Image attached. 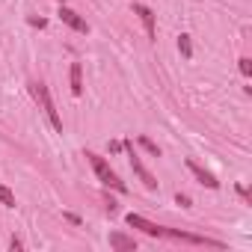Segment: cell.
Listing matches in <instances>:
<instances>
[{
  "mask_svg": "<svg viewBox=\"0 0 252 252\" xmlns=\"http://www.w3.org/2000/svg\"><path fill=\"white\" fill-rule=\"evenodd\" d=\"M86 158H89V163H92V169H95V175H98V181H101L104 187H113V190H119V193H128V184H125V181L110 169V163H107L101 155H92V152H89Z\"/></svg>",
  "mask_w": 252,
  "mask_h": 252,
  "instance_id": "obj_1",
  "label": "cell"
},
{
  "mask_svg": "<svg viewBox=\"0 0 252 252\" xmlns=\"http://www.w3.org/2000/svg\"><path fill=\"white\" fill-rule=\"evenodd\" d=\"M30 92H33V98L39 101V107L45 110L48 122L54 125V131H60V134H63V119H60V113H57V107H54V98H51L48 86H45V83H30Z\"/></svg>",
  "mask_w": 252,
  "mask_h": 252,
  "instance_id": "obj_2",
  "label": "cell"
},
{
  "mask_svg": "<svg viewBox=\"0 0 252 252\" xmlns=\"http://www.w3.org/2000/svg\"><path fill=\"white\" fill-rule=\"evenodd\" d=\"M166 237L172 240H181V243H196V246H214V249H225L222 240H214V237H205V234H190V231H178V228H163Z\"/></svg>",
  "mask_w": 252,
  "mask_h": 252,
  "instance_id": "obj_3",
  "label": "cell"
},
{
  "mask_svg": "<svg viewBox=\"0 0 252 252\" xmlns=\"http://www.w3.org/2000/svg\"><path fill=\"white\" fill-rule=\"evenodd\" d=\"M122 146H125V149H128V152H131V166H134V172L140 175V181H143V184H146L149 190H158V181H155V175H152V172H149V169L143 166V160H140V155L134 152V146H131L128 140H125Z\"/></svg>",
  "mask_w": 252,
  "mask_h": 252,
  "instance_id": "obj_4",
  "label": "cell"
},
{
  "mask_svg": "<svg viewBox=\"0 0 252 252\" xmlns=\"http://www.w3.org/2000/svg\"><path fill=\"white\" fill-rule=\"evenodd\" d=\"M125 220H128L131 228H140V231H146L149 237H163V225H155V222H149V220L140 217V214H128Z\"/></svg>",
  "mask_w": 252,
  "mask_h": 252,
  "instance_id": "obj_5",
  "label": "cell"
},
{
  "mask_svg": "<svg viewBox=\"0 0 252 252\" xmlns=\"http://www.w3.org/2000/svg\"><path fill=\"white\" fill-rule=\"evenodd\" d=\"M60 21H65V24H68L71 30H77V33H89V24H86L74 9H68V6H63V9H60Z\"/></svg>",
  "mask_w": 252,
  "mask_h": 252,
  "instance_id": "obj_6",
  "label": "cell"
},
{
  "mask_svg": "<svg viewBox=\"0 0 252 252\" xmlns=\"http://www.w3.org/2000/svg\"><path fill=\"white\" fill-rule=\"evenodd\" d=\"M187 169L193 172V178H196L199 184H205V187H211V190H217V187H220V181H217V178H214L208 169H202L196 160H187Z\"/></svg>",
  "mask_w": 252,
  "mask_h": 252,
  "instance_id": "obj_7",
  "label": "cell"
},
{
  "mask_svg": "<svg viewBox=\"0 0 252 252\" xmlns=\"http://www.w3.org/2000/svg\"><path fill=\"white\" fill-rule=\"evenodd\" d=\"M134 15H140V21H143L146 33H149V39H155V36H158V33H155V12H152L149 6H143V3H134Z\"/></svg>",
  "mask_w": 252,
  "mask_h": 252,
  "instance_id": "obj_8",
  "label": "cell"
},
{
  "mask_svg": "<svg viewBox=\"0 0 252 252\" xmlns=\"http://www.w3.org/2000/svg\"><path fill=\"white\" fill-rule=\"evenodd\" d=\"M110 246H113V249H122V252H134V249H137V240H134V237H125L122 231H113V234H110Z\"/></svg>",
  "mask_w": 252,
  "mask_h": 252,
  "instance_id": "obj_9",
  "label": "cell"
},
{
  "mask_svg": "<svg viewBox=\"0 0 252 252\" xmlns=\"http://www.w3.org/2000/svg\"><path fill=\"white\" fill-rule=\"evenodd\" d=\"M71 92L80 95L83 92V80H80V63H71Z\"/></svg>",
  "mask_w": 252,
  "mask_h": 252,
  "instance_id": "obj_10",
  "label": "cell"
},
{
  "mask_svg": "<svg viewBox=\"0 0 252 252\" xmlns=\"http://www.w3.org/2000/svg\"><path fill=\"white\" fill-rule=\"evenodd\" d=\"M178 51L190 60L193 57V45H190V36H178Z\"/></svg>",
  "mask_w": 252,
  "mask_h": 252,
  "instance_id": "obj_11",
  "label": "cell"
},
{
  "mask_svg": "<svg viewBox=\"0 0 252 252\" xmlns=\"http://www.w3.org/2000/svg\"><path fill=\"white\" fill-rule=\"evenodd\" d=\"M0 202H3L6 208H15V196H12V190L3 187V184H0Z\"/></svg>",
  "mask_w": 252,
  "mask_h": 252,
  "instance_id": "obj_12",
  "label": "cell"
},
{
  "mask_svg": "<svg viewBox=\"0 0 252 252\" xmlns=\"http://www.w3.org/2000/svg\"><path fill=\"white\" fill-rule=\"evenodd\" d=\"M237 68H240L243 77H249V74H252V60H249V57H240V60H237Z\"/></svg>",
  "mask_w": 252,
  "mask_h": 252,
  "instance_id": "obj_13",
  "label": "cell"
},
{
  "mask_svg": "<svg viewBox=\"0 0 252 252\" xmlns=\"http://www.w3.org/2000/svg\"><path fill=\"white\" fill-rule=\"evenodd\" d=\"M140 146H143V149H146L149 155H155V158H160V149H158V146H155V143H152L149 137H140Z\"/></svg>",
  "mask_w": 252,
  "mask_h": 252,
  "instance_id": "obj_14",
  "label": "cell"
},
{
  "mask_svg": "<svg viewBox=\"0 0 252 252\" xmlns=\"http://www.w3.org/2000/svg\"><path fill=\"white\" fill-rule=\"evenodd\" d=\"M175 202H178L181 208H190V196H184V193H178V196H175Z\"/></svg>",
  "mask_w": 252,
  "mask_h": 252,
  "instance_id": "obj_15",
  "label": "cell"
},
{
  "mask_svg": "<svg viewBox=\"0 0 252 252\" xmlns=\"http://www.w3.org/2000/svg\"><path fill=\"white\" fill-rule=\"evenodd\" d=\"M60 3H63V0H60Z\"/></svg>",
  "mask_w": 252,
  "mask_h": 252,
  "instance_id": "obj_16",
  "label": "cell"
}]
</instances>
